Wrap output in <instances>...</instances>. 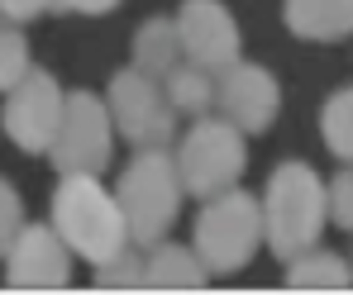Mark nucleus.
I'll return each instance as SVG.
<instances>
[{"label": "nucleus", "instance_id": "f257e3e1", "mask_svg": "<svg viewBox=\"0 0 353 295\" xmlns=\"http://www.w3.org/2000/svg\"><path fill=\"white\" fill-rule=\"evenodd\" d=\"M263 224H268L272 257L292 262L301 252H310L330 224V186L305 162H282L263 190Z\"/></svg>", "mask_w": 353, "mask_h": 295}, {"label": "nucleus", "instance_id": "f03ea898", "mask_svg": "<svg viewBox=\"0 0 353 295\" xmlns=\"http://www.w3.org/2000/svg\"><path fill=\"white\" fill-rule=\"evenodd\" d=\"M53 229L91 267L110 262L115 252H124L134 243L129 238V219L119 210V195H110L101 181L86 177V172L58 181V190H53Z\"/></svg>", "mask_w": 353, "mask_h": 295}, {"label": "nucleus", "instance_id": "7ed1b4c3", "mask_svg": "<svg viewBox=\"0 0 353 295\" xmlns=\"http://www.w3.org/2000/svg\"><path fill=\"white\" fill-rule=\"evenodd\" d=\"M119 210L129 219V238L134 248H153L163 243L168 229L176 224V210H181V172H176V157L168 148H139V157L119 172Z\"/></svg>", "mask_w": 353, "mask_h": 295}, {"label": "nucleus", "instance_id": "20e7f679", "mask_svg": "<svg viewBox=\"0 0 353 295\" xmlns=\"http://www.w3.org/2000/svg\"><path fill=\"white\" fill-rule=\"evenodd\" d=\"M263 243H268L263 200H253L248 190H225V195L205 200V210L196 215L191 248L201 252V262L210 267V276H234V272H243L258 257Z\"/></svg>", "mask_w": 353, "mask_h": 295}, {"label": "nucleus", "instance_id": "39448f33", "mask_svg": "<svg viewBox=\"0 0 353 295\" xmlns=\"http://www.w3.org/2000/svg\"><path fill=\"white\" fill-rule=\"evenodd\" d=\"M248 167V143H243V129L230 119H205L196 115V124L181 133L176 143V172L186 195L196 200H215L225 190H234V181Z\"/></svg>", "mask_w": 353, "mask_h": 295}, {"label": "nucleus", "instance_id": "423d86ee", "mask_svg": "<svg viewBox=\"0 0 353 295\" xmlns=\"http://www.w3.org/2000/svg\"><path fill=\"white\" fill-rule=\"evenodd\" d=\"M105 105L115 119V133L134 148H168L176 138V110L168 86L139 67H124L110 76V91H105Z\"/></svg>", "mask_w": 353, "mask_h": 295}, {"label": "nucleus", "instance_id": "0eeeda50", "mask_svg": "<svg viewBox=\"0 0 353 295\" xmlns=\"http://www.w3.org/2000/svg\"><path fill=\"white\" fill-rule=\"evenodd\" d=\"M110 153H115V119H110V105L91 91H72L67 96V110H62L58 138L48 148L53 167L62 177H101L110 167Z\"/></svg>", "mask_w": 353, "mask_h": 295}, {"label": "nucleus", "instance_id": "6e6552de", "mask_svg": "<svg viewBox=\"0 0 353 295\" xmlns=\"http://www.w3.org/2000/svg\"><path fill=\"white\" fill-rule=\"evenodd\" d=\"M62 110H67V96L53 81V72H29L19 86L5 91V133L24 148V153H48L53 138H58Z\"/></svg>", "mask_w": 353, "mask_h": 295}, {"label": "nucleus", "instance_id": "1a4fd4ad", "mask_svg": "<svg viewBox=\"0 0 353 295\" xmlns=\"http://www.w3.org/2000/svg\"><path fill=\"white\" fill-rule=\"evenodd\" d=\"M5 281L19 291H58L72 281V248L53 224H24L5 252Z\"/></svg>", "mask_w": 353, "mask_h": 295}, {"label": "nucleus", "instance_id": "9d476101", "mask_svg": "<svg viewBox=\"0 0 353 295\" xmlns=\"http://www.w3.org/2000/svg\"><path fill=\"white\" fill-rule=\"evenodd\" d=\"M215 110L230 124H239L243 133H263V129H272V119L282 110V91L268 67L234 62L215 76Z\"/></svg>", "mask_w": 353, "mask_h": 295}, {"label": "nucleus", "instance_id": "9b49d317", "mask_svg": "<svg viewBox=\"0 0 353 295\" xmlns=\"http://www.w3.org/2000/svg\"><path fill=\"white\" fill-rule=\"evenodd\" d=\"M176 29H181L186 62H196L215 76L239 62V24L220 0H186L176 10Z\"/></svg>", "mask_w": 353, "mask_h": 295}, {"label": "nucleus", "instance_id": "f8f14e48", "mask_svg": "<svg viewBox=\"0 0 353 295\" xmlns=\"http://www.w3.org/2000/svg\"><path fill=\"white\" fill-rule=\"evenodd\" d=\"M282 19L296 39L310 43H339L353 34V0H287Z\"/></svg>", "mask_w": 353, "mask_h": 295}, {"label": "nucleus", "instance_id": "ddd939ff", "mask_svg": "<svg viewBox=\"0 0 353 295\" xmlns=\"http://www.w3.org/2000/svg\"><path fill=\"white\" fill-rule=\"evenodd\" d=\"M205 281H210V267L201 262V252L176 248V243H153L148 248V276H143V286H158V291H201Z\"/></svg>", "mask_w": 353, "mask_h": 295}, {"label": "nucleus", "instance_id": "4468645a", "mask_svg": "<svg viewBox=\"0 0 353 295\" xmlns=\"http://www.w3.org/2000/svg\"><path fill=\"white\" fill-rule=\"evenodd\" d=\"M181 62H186V48H181L176 19H143L134 34V67L168 81V72H176Z\"/></svg>", "mask_w": 353, "mask_h": 295}, {"label": "nucleus", "instance_id": "2eb2a0df", "mask_svg": "<svg viewBox=\"0 0 353 295\" xmlns=\"http://www.w3.org/2000/svg\"><path fill=\"white\" fill-rule=\"evenodd\" d=\"M353 262L334 252H301L287 262V286L292 291H349Z\"/></svg>", "mask_w": 353, "mask_h": 295}, {"label": "nucleus", "instance_id": "dca6fc26", "mask_svg": "<svg viewBox=\"0 0 353 295\" xmlns=\"http://www.w3.org/2000/svg\"><path fill=\"white\" fill-rule=\"evenodd\" d=\"M163 86H168V96L181 115H205L215 105V72H205L196 62H181L176 72H168Z\"/></svg>", "mask_w": 353, "mask_h": 295}, {"label": "nucleus", "instance_id": "f3484780", "mask_svg": "<svg viewBox=\"0 0 353 295\" xmlns=\"http://www.w3.org/2000/svg\"><path fill=\"white\" fill-rule=\"evenodd\" d=\"M320 133H325V148L339 157V162H353V86L334 91L320 110Z\"/></svg>", "mask_w": 353, "mask_h": 295}, {"label": "nucleus", "instance_id": "a211bd4d", "mask_svg": "<svg viewBox=\"0 0 353 295\" xmlns=\"http://www.w3.org/2000/svg\"><path fill=\"white\" fill-rule=\"evenodd\" d=\"M143 276H148V257H139L134 252V243L115 252L110 262H101L96 267V286H105V291H129V286H143Z\"/></svg>", "mask_w": 353, "mask_h": 295}, {"label": "nucleus", "instance_id": "6ab92c4d", "mask_svg": "<svg viewBox=\"0 0 353 295\" xmlns=\"http://www.w3.org/2000/svg\"><path fill=\"white\" fill-rule=\"evenodd\" d=\"M29 72H34V62H29V39H24L19 29H0V91L19 86Z\"/></svg>", "mask_w": 353, "mask_h": 295}, {"label": "nucleus", "instance_id": "aec40b11", "mask_svg": "<svg viewBox=\"0 0 353 295\" xmlns=\"http://www.w3.org/2000/svg\"><path fill=\"white\" fill-rule=\"evenodd\" d=\"M24 229V205H19V190L10 181H0V257L10 252V243Z\"/></svg>", "mask_w": 353, "mask_h": 295}, {"label": "nucleus", "instance_id": "412c9836", "mask_svg": "<svg viewBox=\"0 0 353 295\" xmlns=\"http://www.w3.org/2000/svg\"><path fill=\"white\" fill-rule=\"evenodd\" d=\"M330 219L353 234V162H344V172L330 181Z\"/></svg>", "mask_w": 353, "mask_h": 295}, {"label": "nucleus", "instance_id": "4be33fe9", "mask_svg": "<svg viewBox=\"0 0 353 295\" xmlns=\"http://www.w3.org/2000/svg\"><path fill=\"white\" fill-rule=\"evenodd\" d=\"M43 10H53V0H0L5 19H39Z\"/></svg>", "mask_w": 353, "mask_h": 295}, {"label": "nucleus", "instance_id": "5701e85b", "mask_svg": "<svg viewBox=\"0 0 353 295\" xmlns=\"http://www.w3.org/2000/svg\"><path fill=\"white\" fill-rule=\"evenodd\" d=\"M119 0H53V10H72V14H105Z\"/></svg>", "mask_w": 353, "mask_h": 295}, {"label": "nucleus", "instance_id": "b1692460", "mask_svg": "<svg viewBox=\"0 0 353 295\" xmlns=\"http://www.w3.org/2000/svg\"><path fill=\"white\" fill-rule=\"evenodd\" d=\"M0 19H5V14H0Z\"/></svg>", "mask_w": 353, "mask_h": 295}, {"label": "nucleus", "instance_id": "393cba45", "mask_svg": "<svg viewBox=\"0 0 353 295\" xmlns=\"http://www.w3.org/2000/svg\"><path fill=\"white\" fill-rule=\"evenodd\" d=\"M349 262H353V257H349Z\"/></svg>", "mask_w": 353, "mask_h": 295}]
</instances>
